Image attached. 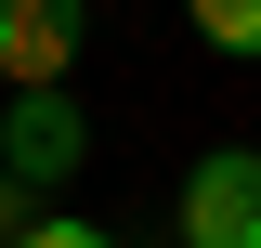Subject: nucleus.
Instances as JSON below:
<instances>
[{"label":"nucleus","mask_w":261,"mask_h":248,"mask_svg":"<svg viewBox=\"0 0 261 248\" xmlns=\"http://www.w3.org/2000/svg\"><path fill=\"white\" fill-rule=\"evenodd\" d=\"M92 39V0H0V92H65Z\"/></svg>","instance_id":"3"},{"label":"nucleus","mask_w":261,"mask_h":248,"mask_svg":"<svg viewBox=\"0 0 261 248\" xmlns=\"http://www.w3.org/2000/svg\"><path fill=\"white\" fill-rule=\"evenodd\" d=\"M170 235L183 248H261V144H209L170 196Z\"/></svg>","instance_id":"1"},{"label":"nucleus","mask_w":261,"mask_h":248,"mask_svg":"<svg viewBox=\"0 0 261 248\" xmlns=\"http://www.w3.org/2000/svg\"><path fill=\"white\" fill-rule=\"evenodd\" d=\"M0 248H118V235H105V222H79V209H39V222H13Z\"/></svg>","instance_id":"5"},{"label":"nucleus","mask_w":261,"mask_h":248,"mask_svg":"<svg viewBox=\"0 0 261 248\" xmlns=\"http://www.w3.org/2000/svg\"><path fill=\"white\" fill-rule=\"evenodd\" d=\"M183 13H196V39H209V53L261 65V0H183Z\"/></svg>","instance_id":"4"},{"label":"nucleus","mask_w":261,"mask_h":248,"mask_svg":"<svg viewBox=\"0 0 261 248\" xmlns=\"http://www.w3.org/2000/svg\"><path fill=\"white\" fill-rule=\"evenodd\" d=\"M79 157H92V118H79V92H13V105H0V183L65 196V183H79Z\"/></svg>","instance_id":"2"}]
</instances>
